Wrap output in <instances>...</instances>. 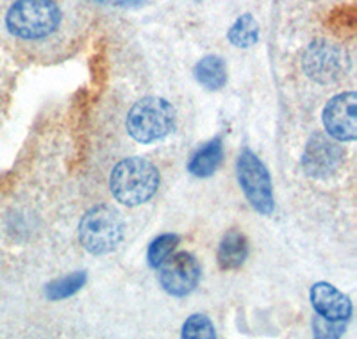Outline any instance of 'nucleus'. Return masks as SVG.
<instances>
[{"label": "nucleus", "mask_w": 357, "mask_h": 339, "mask_svg": "<svg viewBox=\"0 0 357 339\" xmlns=\"http://www.w3.org/2000/svg\"><path fill=\"white\" fill-rule=\"evenodd\" d=\"M343 331H345L343 323L327 319L320 315H318L317 322H314V334L318 338H337V336L343 334Z\"/></svg>", "instance_id": "18"}, {"label": "nucleus", "mask_w": 357, "mask_h": 339, "mask_svg": "<svg viewBox=\"0 0 357 339\" xmlns=\"http://www.w3.org/2000/svg\"><path fill=\"white\" fill-rule=\"evenodd\" d=\"M61 11L54 0H17L6 15V27L20 40H41L54 33Z\"/></svg>", "instance_id": "2"}, {"label": "nucleus", "mask_w": 357, "mask_h": 339, "mask_svg": "<svg viewBox=\"0 0 357 339\" xmlns=\"http://www.w3.org/2000/svg\"><path fill=\"white\" fill-rule=\"evenodd\" d=\"M229 41L238 49H248L259 40V25L252 15H243L234 22L227 34Z\"/></svg>", "instance_id": "14"}, {"label": "nucleus", "mask_w": 357, "mask_h": 339, "mask_svg": "<svg viewBox=\"0 0 357 339\" xmlns=\"http://www.w3.org/2000/svg\"><path fill=\"white\" fill-rule=\"evenodd\" d=\"M222 142L216 137V140L207 143L206 146H202V149L191 158L188 170H190V174H193L195 177H209V175H213L216 172V168H218L220 163H222Z\"/></svg>", "instance_id": "12"}, {"label": "nucleus", "mask_w": 357, "mask_h": 339, "mask_svg": "<svg viewBox=\"0 0 357 339\" xmlns=\"http://www.w3.org/2000/svg\"><path fill=\"white\" fill-rule=\"evenodd\" d=\"M123 238V220L107 206L93 207L79 225V239L86 250L95 255L114 250Z\"/></svg>", "instance_id": "4"}, {"label": "nucleus", "mask_w": 357, "mask_h": 339, "mask_svg": "<svg viewBox=\"0 0 357 339\" xmlns=\"http://www.w3.org/2000/svg\"><path fill=\"white\" fill-rule=\"evenodd\" d=\"M111 193L123 206H139L154 197L159 188V172L142 158H129L118 163L111 172Z\"/></svg>", "instance_id": "1"}, {"label": "nucleus", "mask_w": 357, "mask_h": 339, "mask_svg": "<svg viewBox=\"0 0 357 339\" xmlns=\"http://www.w3.org/2000/svg\"><path fill=\"white\" fill-rule=\"evenodd\" d=\"M349 68L345 50L329 41H317L304 56V70L312 81L329 84L343 77Z\"/></svg>", "instance_id": "6"}, {"label": "nucleus", "mask_w": 357, "mask_h": 339, "mask_svg": "<svg viewBox=\"0 0 357 339\" xmlns=\"http://www.w3.org/2000/svg\"><path fill=\"white\" fill-rule=\"evenodd\" d=\"M238 181L241 184L245 197L248 202L261 214H270L273 211V190L272 179L268 175V170L257 156L250 150H243L238 159Z\"/></svg>", "instance_id": "5"}, {"label": "nucleus", "mask_w": 357, "mask_h": 339, "mask_svg": "<svg viewBox=\"0 0 357 339\" xmlns=\"http://www.w3.org/2000/svg\"><path fill=\"white\" fill-rule=\"evenodd\" d=\"M183 338L186 339H213L216 338L215 325L204 315H193L186 319L183 327Z\"/></svg>", "instance_id": "17"}, {"label": "nucleus", "mask_w": 357, "mask_h": 339, "mask_svg": "<svg viewBox=\"0 0 357 339\" xmlns=\"http://www.w3.org/2000/svg\"><path fill=\"white\" fill-rule=\"evenodd\" d=\"M86 284V273L84 271H75L72 275H66L63 279L54 280L49 286L45 287V295L49 300H61L68 299L73 293H77L82 286Z\"/></svg>", "instance_id": "15"}, {"label": "nucleus", "mask_w": 357, "mask_h": 339, "mask_svg": "<svg viewBox=\"0 0 357 339\" xmlns=\"http://www.w3.org/2000/svg\"><path fill=\"white\" fill-rule=\"evenodd\" d=\"M343 163V150L329 137L317 134L309 140L302 156V166L311 177H329Z\"/></svg>", "instance_id": "9"}, {"label": "nucleus", "mask_w": 357, "mask_h": 339, "mask_svg": "<svg viewBox=\"0 0 357 339\" xmlns=\"http://www.w3.org/2000/svg\"><path fill=\"white\" fill-rule=\"evenodd\" d=\"M175 111L165 98L146 97L136 102L127 116V130L139 143H154L172 133Z\"/></svg>", "instance_id": "3"}, {"label": "nucleus", "mask_w": 357, "mask_h": 339, "mask_svg": "<svg viewBox=\"0 0 357 339\" xmlns=\"http://www.w3.org/2000/svg\"><path fill=\"white\" fill-rule=\"evenodd\" d=\"M195 77L204 88L215 91L227 82V68L220 57L206 56L195 66Z\"/></svg>", "instance_id": "13"}, {"label": "nucleus", "mask_w": 357, "mask_h": 339, "mask_svg": "<svg viewBox=\"0 0 357 339\" xmlns=\"http://www.w3.org/2000/svg\"><path fill=\"white\" fill-rule=\"evenodd\" d=\"M248 254L247 238L238 230H229L218 248V264L222 270H236L245 263Z\"/></svg>", "instance_id": "11"}, {"label": "nucleus", "mask_w": 357, "mask_h": 339, "mask_svg": "<svg viewBox=\"0 0 357 339\" xmlns=\"http://www.w3.org/2000/svg\"><path fill=\"white\" fill-rule=\"evenodd\" d=\"M178 245V236L177 234H162L159 236L158 239L151 243L149 246V254H146V259H149V264L152 268L161 266L170 254L174 252L175 246Z\"/></svg>", "instance_id": "16"}, {"label": "nucleus", "mask_w": 357, "mask_h": 339, "mask_svg": "<svg viewBox=\"0 0 357 339\" xmlns=\"http://www.w3.org/2000/svg\"><path fill=\"white\" fill-rule=\"evenodd\" d=\"M357 97L354 91L336 95L325 105L324 123L327 133L337 142H354L357 136Z\"/></svg>", "instance_id": "8"}, {"label": "nucleus", "mask_w": 357, "mask_h": 339, "mask_svg": "<svg viewBox=\"0 0 357 339\" xmlns=\"http://www.w3.org/2000/svg\"><path fill=\"white\" fill-rule=\"evenodd\" d=\"M311 303L318 315L334 322L349 319L352 315L349 296L327 282H318L311 287Z\"/></svg>", "instance_id": "10"}, {"label": "nucleus", "mask_w": 357, "mask_h": 339, "mask_svg": "<svg viewBox=\"0 0 357 339\" xmlns=\"http://www.w3.org/2000/svg\"><path fill=\"white\" fill-rule=\"evenodd\" d=\"M200 279L197 259L188 252H178L161 264L159 282L162 289L174 296H184L195 289Z\"/></svg>", "instance_id": "7"}]
</instances>
